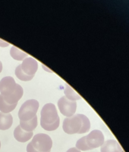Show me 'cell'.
I'll return each instance as SVG.
<instances>
[{
	"label": "cell",
	"instance_id": "cell-14",
	"mask_svg": "<svg viewBox=\"0 0 129 152\" xmlns=\"http://www.w3.org/2000/svg\"><path fill=\"white\" fill-rule=\"evenodd\" d=\"M64 94L65 97L71 100H77L81 99L80 95L74 90L73 88H71L68 84H65V89H64Z\"/></svg>",
	"mask_w": 129,
	"mask_h": 152
},
{
	"label": "cell",
	"instance_id": "cell-13",
	"mask_svg": "<svg viewBox=\"0 0 129 152\" xmlns=\"http://www.w3.org/2000/svg\"><path fill=\"white\" fill-rule=\"evenodd\" d=\"M10 55L13 59L17 61H23L27 56L26 53L14 46H12L10 49Z\"/></svg>",
	"mask_w": 129,
	"mask_h": 152
},
{
	"label": "cell",
	"instance_id": "cell-18",
	"mask_svg": "<svg viewBox=\"0 0 129 152\" xmlns=\"http://www.w3.org/2000/svg\"><path fill=\"white\" fill-rule=\"evenodd\" d=\"M2 64L0 61V72L2 71Z\"/></svg>",
	"mask_w": 129,
	"mask_h": 152
},
{
	"label": "cell",
	"instance_id": "cell-6",
	"mask_svg": "<svg viewBox=\"0 0 129 152\" xmlns=\"http://www.w3.org/2000/svg\"><path fill=\"white\" fill-rule=\"evenodd\" d=\"M52 147L51 138L46 134L40 133L34 135L27 145V152H50Z\"/></svg>",
	"mask_w": 129,
	"mask_h": 152
},
{
	"label": "cell",
	"instance_id": "cell-4",
	"mask_svg": "<svg viewBox=\"0 0 129 152\" xmlns=\"http://www.w3.org/2000/svg\"><path fill=\"white\" fill-rule=\"evenodd\" d=\"M104 142V136L98 129L91 131L87 135L79 139L75 144L76 148L79 150L87 151L99 147Z\"/></svg>",
	"mask_w": 129,
	"mask_h": 152
},
{
	"label": "cell",
	"instance_id": "cell-2",
	"mask_svg": "<svg viewBox=\"0 0 129 152\" xmlns=\"http://www.w3.org/2000/svg\"><path fill=\"white\" fill-rule=\"evenodd\" d=\"M90 123L88 118L83 114H75L66 118L63 122L62 128L68 134H83L89 131Z\"/></svg>",
	"mask_w": 129,
	"mask_h": 152
},
{
	"label": "cell",
	"instance_id": "cell-16",
	"mask_svg": "<svg viewBox=\"0 0 129 152\" xmlns=\"http://www.w3.org/2000/svg\"><path fill=\"white\" fill-rule=\"evenodd\" d=\"M8 45H9V44L7 42H6L0 39V46H1V47H6V46H7Z\"/></svg>",
	"mask_w": 129,
	"mask_h": 152
},
{
	"label": "cell",
	"instance_id": "cell-7",
	"mask_svg": "<svg viewBox=\"0 0 129 152\" xmlns=\"http://www.w3.org/2000/svg\"><path fill=\"white\" fill-rule=\"evenodd\" d=\"M39 104L34 99L26 100L20 107L18 116L20 121H29L36 116Z\"/></svg>",
	"mask_w": 129,
	"mask_h": 152
},
{
	"label": "cell",
	"instance_id": "cell-15",
	"mask_svg": "<svg viewBox=\"0 0 129 152\" xmlns=\"http://www.w3.org/2000/svg\"><path fill=\"white\" fill-rule=\"evenodd\" d=\"M17 104H10L7 103L0 94V111H1V112L4 113H9L15 108Z\"/></svg>",
	"mask_w": 129,
	"mask_h": 152
},
{
	"label": "cell",
	"instance_id": "cell-17",
	"mask_svg": "<svg viewBox=\"0 0 129 152\" xmlns=\"http://www.w3.org/2000/svg\"><path fill=\"white\" fill-rule=\"evenodd\" d=\"M66 152H81V151L78 150L75 147H73V148H71L69 150H68Z\"/></svg>",
	"mask_w": 129,
	"mask_h": 152
},
{
	"label": "cell",
	"instance_id": "cell-19",
	"mask_svg": "<svg viewBox=\"0 0 129 152\" xmlns=\"http://www.w3.org/2000/svg\"><path fill=\"white\" fill-rule=\"evenodd\" d=\"M0 148H1V142H0Z\"/></svg>",
	"mask_w": 129,
	"mask_h": 152
},
{
	"label": "cell",
	"instance_id": "cell-11",
	"mask_svg": "<svg viewBox=\"0 0 129 152\" xmlns=\"http://www.w3.org/2000/svg\"><path fill=\"white\" fill-rule=\"evenodd\" d=\"M12 116L9 113L0 112V129L7 130L9 129L12 124Z\"/></svg>",
	"mask_w": 129,
	"mask_h": 152
},
{
	"label": "cell",
	"instance_id": "cell-9",
	"mask_svg": "<svg viewBox=\"0 0 129 152\" xmlns=\"http://www.w3.org/2000/svg\"><path fill=\"white\" fill-rule=\"evenodd\" d=\"M100 152H124L119 144L114 140H109L103 142Z\"/></svg>",
	"mask_w": 129,
	"mask_h": 152
},
{
	"label": "cell",
	"instance_id": "cell-10",
	"mask_svg": "<svg viewBox=\"0 0 129 152\" xmlns=\"http://www.w3.org/2000/svg\"><path fill=\"white\" fill-rule=\"evenodd\" d=\"M33 132H28L23 130L20 125H18L14 131V137L19 142H25L29 141L33 136Z\"/></svg>",
	"mask_w": 129,
	"mask_h": 152
},
{
	"label": "cell",
	"instance_id": "cell-1",
	"mask_svg": "<svg viewBox=\"0 0 129 152\" xmlns=\"http://www.w3.org/2000/svg\"><path fill=\"white\" fill-rule=\"evenodd\" d=\"M0 93L3 99L10 104H17L23 94V89L10 76L2 78L0 81Z\"/></svg>",
	"mask_w": 129,
	"mask_h": 152
},
{
	"label": "cell",
	"instance_id": "cell-5",
	"mask_svg": "<svg viewBox=\"0 0 129 152\" xmlns=\"http://www.w3.org/2000/svg\"><path fill=\"white\" fill-rule=\"evenodd\" d=\"M37 68V62L31 57H27L23 59L22 63L17 66L15 74L21 81H30L34 77Z\"/></svg>",
	"mask_w": 129,
	"mask_h": 152
},
{
	"label": "cell",
	"instance_id": "cell-12",
	"mask_svg": "<svg viewBox=\"0 0 129 152\" xmlns=\"http://www.w3.org/2000/svg\"><path fill=\"white\" fill-rule=\"evenodd\" d=\"M20 127L24 131L28 132H33L37 125V115L33 119L27 121H20Z\"/></svg>",
	"mask_w": 129,
	"mask_h": 152
},
{
	"label": "cell",
	"instance_id": "cell-3",
	"mask_svg": "<svg viewBox=\"0 0 129 152\" xmlns=\"http://www.w3.org/2000/svg\"><path fill=\"white\" fill-rule=\"evenodd\" d=\"M40 125L48 131H54L58 128L59 117L53 103H46L42 107L40 112Z\"/></svg>",
	"mask_w": 129,
	"mask_h": 152
},
{
	"label": "cell",
	"instance_id": "cell-8",
	"mask_svg": "<svg viewBox=\"0 0 129 152\" xmlns=\"http://www.w3.org/2000/svg\"><path fill=\"white\" fill-rule=\"evenodd\" d=\"M58 106L63 115L70 117L74 115L76 111L77 103L75 101L71 100L65 96H63L58 100Z\"/></svg>",
	"mask_w": 129,
	"mask_h": 152
}]
</instances>
